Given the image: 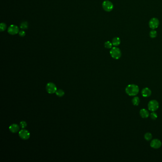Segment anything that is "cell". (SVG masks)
Segmentation results:
<instances>
[{"label":"cell","instance_id":"obj_1","mask_svg":"<svg viewBox=\"0 0 162 162\" xmlns=\"http://www.w3.org/2000/svg\"><path fill=\"white\" fill-rule=\"evenodd\" d=\"M126 92L130 96H135L139 91L138 86L135 84H129L126 88Z\"/></svg>","mask_w":162,"mask_h":162},{"label":"cell","instance_id":"obj_2","mask_svg":"<svg viewBox=\"0 0 162 162\" xmlns=\"http://www.w3.org/2000/svg\"><path fill=\"white\" fill-rule=\"evenodd\" d=\"M110 54L111 57L115 60H118L121 57L122 53L120 49L118 48L115 46L111 49Z\"/></svg>","mask_w":162,"mask_h":162},{"label":"cell","instance_id":"obj_3","mask_svg":"<svg viewBox=\"0 0 162 162\" xmlns=\"http://www.w3.org/2000/svg\"><path fill=\"white\" fill-rule=\"evenodd\" d=\"M159 107V103L156 100H152L149 102L148 104V108L151 111L155 112L158 109Z\"/></svg>","mask_w":162,"mask_h":162},{"label":"cell","instance_id":"obj_4","mask_svg":"<svg viewBox=\"0 0 162 162\" xmlns=\"http://www.w3.org/2000/svg\"><path fill=\"white\" fill-rule=\"evenodd\" d=\"M102 7L105 11L107 12H110L113 10L114 8V5L112 2H111L110 1L106 0L104 1L102 3Z\"/></svg>","mask_w":162,"mask_h":162},{"label":"cell","instance_id":"obj_5","mask_svg":"<svg viewBox=\"0 0 162 162\" xmlns=\"http://www.w3.org/2000/svg\"><path fill=\"white\" fill-rule=\"evenodd\" d=\"M46 89L48 93L50 94L55 93L57 90V87L55 84L52 82H49L48 83L46 86Z\"/></svg>","mask_w":162,"mask_h":162},{"label":"cell","instance_id":"obj_6","mask_svg":"<svg viewBox=\"0 0 162 162\" xmlns=\"http://www.w3.org/2000/svg\"><path fill=\"white\" fill-rule=\"evenodd\" d=\"M159 25V20L156 18H152L149 22V26L153 30L157 28Z\"/></svg>","mask_w":162,"mask_h":162},{"label":"cell","instance_id":"obj_7","mask_svg":"<svg viewBox=\"0 0 162 162\" xmlns=\"http://www.w3.org/2000/svg\"><path fill=\"white\" fill-rule=\"evenodd\" d=\"M19 135L20 138L22 140H28L30 137V134L29 132L26 129H22L19 131Z\"/></svg>","mask_w":162,"mask_h":162},{"label":"cell","instance_id":"obj_8","mask_svg":"<svg viewBox=\"0 0 162 162\" xmlns=\"http://www.w3.org/2000/svg\"><path fill=\"white\" fill-rule=\"evenodd\" d=\"M19 27L15 25H11L8 29V32L11 35H15L19 33Z\"/></svg>","mask_w":162,"mask_h":162},{"label":"cell","instance_id":"obj_9","mask_svg":"<svg viewBox=\"0 0 162 162\" xmlns=\"http://www.w3.org/2000/svg\"><path fill=\"white\" fill-rule=\"evenodd\" d=\"M162 144V142L160 140L158 139H154L151 141L150 146L153 148L158 149L161 147Z\"/></svg>","mask_w":162,"mask_h":162},{"label":"cell","instance_id":"obj_10","mask_svg":"<svg viewBox=\"0 0 162 162\" xmlns=\"http://www.w3.org/2000/svg\"><path fill=\"white\" fill-rule=\"evenodd\" d=\"M141 94L143 97H147L151 95L152 91L148 88H145L142 89Z\"/></svg>","mask_w":162,"mask_h":162},{"label":"cell","instance_id":"obj_11","mask_svg":"<svg viewBox=\"0 0 162 162\" xmlns=\"http://www.w3.org/2000/svg\"><path fill=\"white\" fill-rule=\"evenodd\" d=\"M9 130L13 133H16L19 131L20 127L17 124H14L10 126Z\"/></svg>","mask_w":162,"mask_h":162},{"label":"cell","instance_id":"obj_12","mask_svg":"<svg viewBox=\"0 0 162 162\" xmlns=\"http://www.w3.org/2000/svg\"><path fill=\"white\" fill-rule=\"evenodd\" d=\"M140 115L142 118H146L149 116L150 114L148 110H147L145 108H142L140 110Z\"/></svg>","mask_w":162,"mask_h":162},{"label":"cell","instance_id":"obj_13","mask_svg":"<svg viewBox=\"0 0 162 162\" xmlns=\"http://www.w3.org/2000/svg\"><path fill=\"white\" fill-rule=\"evenodd\" d=\"M112 43V44L113 46L116 47V46H118L119 45H120V44L121 43V41L119 37H116L113 39Z\"/></svg>","mask_w":162,"mask_h":162},{"label":"cell","instance_id":"obj_14","mask_svg":"<svg viewBox=\"0 0 162 162\" xmlns=\"http://www.w3.org/2000/svg\"><path fill=\"white\" fill-rule=\"evenodd\" d=\"M132 102L133 103V104L135 106H137L140 103V99L138 97H135L132 100Z\"/></svg>","mask_w":162,"mask_h":162},{"label":"cell","instance_id":"obj_15","mask_svg":"<svg viewBox=\"0 0 162 162\" xmlns=\"http://www.w3.org/2000/svg\"><path fill=\"white\" fill-rule=\"evenodd\" d=\"M55 93H56V95L57 96H58L59 97H62L65 94L64 91L62 89H58V90H57Z\"/></svg>","mask_w":162,"mask_h":162},{"label":"cell","instance_id":"obj_16","mask_svg":"<svg viewBox=\"0 0 162 162\" xmlns=\"http://www.w3.org/2000/svg\"><path fill=\"white\" fill-rule=\"evenodd\" d=\"M144 137L146 141H149L152 139V135L150 133H146L145 134Z\"/></svg>","mask_w":162,"mask_h":162},{"label":"cell","instance_id":"obj_17","mask_svg":"<svg viewBox=\"0 0 162 162\" xmlns=\"http://www.w3.org/2000/svg\"><path fill=\"white\" fill-rule=\"evenodd\" d=\"M157 32L154 30H152L149 33L150 37L151 38H155V37L157 36Z\"/></svg>","mask_w":162,"mask_h":162},{"label":"cell","instance_id":"obj_18","mask_svg":"<svg viewBox=\"0 0 162 162\" xmlns=\"http://www.w3.org/2000/svg\"><path fill=\"white\" fill-rule=\"evenodd\" d=\"M28 27V23L27 21H23L20 24V28L21 29L25 30L27 29Z\"/></svg>","mask_w":162,"mask_h":162},{"label":"cell","instance_id":"obj_19","mask_svg":"<svg viewBox=\"0 0 162 162\" xmlns=\"http://www.w3.org/2000/svg\"><path fill=\"white\" fill-rule=\"evenodd\" d=\"M104 45H105V47L109 49H111L112 48L113 44L112 43H111L110 41H107L105 43Z\"/></svg>","mask_w":162,"mask_h":162},{"label":"cell","instance_id":"obj_20","mask_svg":"<svg viewBox=\"0 0 162 162\" xmlns=\"http://www.w3.org/2000/svg\"><path fill=\"white\" fill-rule=\"evenodd\" d=\"M7 28V26L6 25L5 23H1L0 25V32H3Z\"/></svg>","mask_w":162,"mask_h":162},{"label":"cell","instance_id":"obj_21","mask_svg":"<svg viewBox=\"0 0 162 162\" xmlns=\"http://www.w3.org/2000/svg\"><path fill=\"white\" fill-rule=\"evenodd\" d=\"M150 117L151 118L153 119V120H155L157 119V114L155 112H152L151 114H150Z\"/></svg>","mask_w":162,"mask_h":162},{"label":"cell","instance_id":"obj_22","mask_svg":"<svg viewBox=\"0 0 162 162\" xmlns=\"http://www.w3.org/2000/svg\"><path fill=\"white\" fill-rule=\"evenodd\" d=\"M20 128L22 129H24L26 127H27V123L25 121H22L20 122Z\"/></svg>","mask_w":162,"mask_h":162},{"label":"cell","instance_id":"obj_23","mask_svg":"<svg viewBox=\"0 0 162 162\" xmlns=\"http://www.w3.org/2000/svg\"><path fill=\"white\" fill-rule=\"evenodd\" d=\"M19 35L20 36L22 37H24V36H25L26 33L24 31H19Z\"/></svg>","mask_w":162,"mask_h":162}]
</instances>
